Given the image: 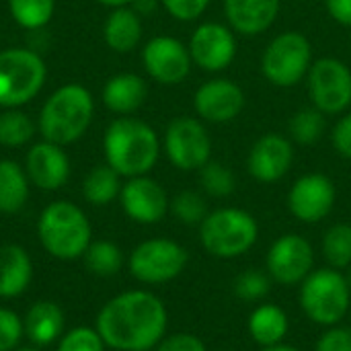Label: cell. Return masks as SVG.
Here are the masks:
<instances>
[{"label":"cell","instance_id":"7402d4cb","mask_svg":"<svg viewBox=\"0 0 351 351\" xmlns=\"http://www.w3.org/2000/svg\"><path fill=\"white\" fill-rule=\"evenodd\" d=\"M25 335L39 348L60 341L66 327V317L60 304L51 300L35 302L23 319Z\"/></svg>","mask_w":351,"mask_h":351},{"label":"cell","instance_id":"d4e9b609","mask_svg":"<svg viewBox=\"0 0 351 351\" xmlns=\"http://www.w3.org/2000/svg\"><path fill=\"white\" fill-rule=\"evenodd\" d=\"M29 177L25 167L10 158L0 160V212L16 214L25 208L29 199Z\"/></svg>","mask_w":351,"mask_h":351},{"label":"cell","instance_id":"3957f363","mask_svg":"<svg viewBox=\"0 0 351 351\" xmlns=\"http://www.w3.org/2000/svg\"><path fill=\"white\" fill-rule=\"evenodd\" d=\"M95 115V99L90 90L78 82H68L56 88L43 103L37 119V130L43 140L68 146L80 140Z\"/></svg>","mask_w":351,"mask_h":351},{"label":"cell","instance_id":"30bf717a","mask_svg":"<svg viewBox=\"0 0 351 351\" xmlns=\"http://www.w3.org/2000/svg\"><path fill=\"white\" fill-rule=\"evenodd\" d=\"M162 148L171 165L179 171H199L212 160V138L197 117H175L165 130Z\"/></svg>","mask_w":351,"mask_h":351},{"label":"cell","instance_id":"603a6c76","mask_svg":"<svg viewBox=\"0 0 351 351\" xmlns=\"http://www.w3.org/2000/svg\"><path fill=\"white\" fill-rule=\"evenodd\" d=\"M33 278V263L29 253L21 245L0 247V298L21 296Z\"/></svg>","mask_w":351,"mask_h":351},{"label":"cell","instance_id":"44dd1931","mask_svg":"<svg viewBox=\"0 0 351 351\" xmlns=\"http://www.w3.org/2000/svg\"><path fill=\"white\" fill-rule=\"evenodd\" d=\"M148 97V84L140 74L134 72H119L111 76L101 93L105 107L117 115H132L136 113Z\"/></svg>","mask_w":351,"mask_h":351},{"label":"cell","instance_id":"d6986e66","mask_svg":"<svg viewBox=\"0 0 351 351\" xmlns=\"http://www.w3.org/2000/svg\"><path fill=\"white\" fill-rule=\"evenodd\" d=\"M25 173L35 187L56 191L70 179V158L64 146L41 140L29 148L25 156Z\"/></svg>","mask_w":351,"mask_h":351},{"label":"cell","instance_id":"ac0fdd59","mask_svg":"<svg viewBox=\"0 0 351 351\" xmlns=\"http://www.w3.org/2000/svg\"><path fill=\"white\" fill-rule=\"evenodd\" d=\"M292 142L286 136L274 132L257 138L247 154V171L259 183H278L292 169Z\"/></svg>","mask_w":351,"mask_h":351},{"label":"cell","instance_id":"5b68a950","mask_svg":"<svg viewBox=\"0 0 351 351\" xmlns=\"http://www.w3.org/2000/svg\"><path fill=\"white\" fill-rule=\"evenodd\" d=\"M47 78L43 58L29 47L0 49V107L19 109L39 95Z\"/></svg>","mask_w":351,"mask_h":351},{"label":"cell","instance_id":"7dc6e473","mask_svg":"<svg viewBox=\"0 0 351 351\" xmlns=\"http://www.w3.org/2000/svg\"><path fill=\"white\" fill-rule=\"evenodd\" d=\"M14 351H39V350H29V348H25V350H14Z\"/></svg>","mask_w":351,"mask_h":351},{"label":"cell","instance_id":"ab89813d","mask_svg":"<svg viewBox=\"0 0 351 351\" xmlns=\"http://www.w3.org/2000/svg\"><path fill=\"white\" fill-rule=\"evenodd\" d=\"M317 351H351V329L331 327L317 343Z\"/></svg>","mask_w":351,"mask_h":351},{"label":"cell","instance_id":"cb8c5ba5","mask_svg":"<svg viewBox=\"0 0 351 351\" xmlns=\"http://www.w3.org/2000/svg\"><path fill=\"white\" fill-rule=\"evenodd\" d=\"M142 16L132 6H119L113 8L111 14L105 21L103 37L109 49L117 53H128L136 49V45L142 39Z\"/></svg>","mask_w":351,"mask_h":351},{"label":"cell","instance_id":"8fae6325","mask_svg":"<svg viewBox=\"0 0 351 351\" xmlns=\"http://www.w3.org/2000/svg\"><path fill=\"white\" fill-rule=\"evenodd\" d=\"M187 251L171 239L140 243L130 255V271L142 284H165L175 280L187 265Z\"/></svg>","mask_w":351,"mask_h":351},{"label":"cell","instance_id":"4316f807","mask_svg":"<svg viewBox=\"0 0 351 351\" xmlns=\"http://www.w3.org/2000/svg\"><path fill=\"white\" fill-rule=\"evenodd\" d=\"M121 191V175L115 173L109 165H99L88 171L82 181V195L93 206H107Z\"/></svg>","mask_w":351,"mask_h":351},{"label":"cell","instance_id":"1f68e13d","mask_svg":"<svg viewBox=\"0 0 351 351\" xmlns=\"http://www.w3.org/2000/svg\"><path fill=\"white\" fill-rule=\"evenodd\" d=\"M323 255L333 269H346L351 265V226L335 224L325 232Z\"/></svg>","mask_w":351,"mask_h":351},{"label":"cell","instance_id":"277c9868","mask_svg":"<svg viewBox=\"0 0 351 351\" xmlns=\"http://www.w3.org/2000/svg\"><path fill=\"white\" fill-rule=\"evenodd\" d=\"M41 247L60 261H74L93 243V228L86 214L72 202L58 199L43 208L37 220Z\"/></svg>","mask_w":351,"mask_h":351},{"label":"cell","instance_id":"d6a6232c","mask_svg":"<svg viewBox=\"0 0 351 351\" xmlns=\"http://www.w3.org/2000/svg\"><path fill=\"white\" fill-rule=\"evenodd\" d=\"M199 185L212 197H228L237 187L234 173L218 160H208L199 171Z\"/></svg>","mask_w":351,"mask_h":351},{"label":"cell","instance_id":"ba28073f","mask_svg":"<svg viewBox=\"0 0 351 351\" xmlns=\"http://www.w3.org/2000/svg\"><path fill=\"white\" fill-rule=\"evenodd\" d=\"M351 288L343 274L335 269L311 271L302 282L300 306L306 317L323 327L337 325L350 311Z\"/></svg>","mask_w":351,"mask_h":351},{"label":"cell","instance_id":"83f0119b","mask_svg":"<svg viewBox=\"0 0 351 351\" xmlns=\"http://www.w3.org/2000/svg\"><path fill=\"white\" fill-rule=\"evenodd\" d=\"M82 257L86 269L99 278H111L123 265V253L111 241H93Z\"/></svg>","mask_w":351,"mask_h":351},{"label":"cell","instance_id":"60d3db41","mask_svg":"<svg viewBox=\"0 0 351 351\" xmlns=\"http://www.w3.org/2000/svg\"><path fill=\"white\" fill-rule=\"evenodd\" d=\"M335 150L351 160V111H346V115L337 121L333 134H331Z\"/></svg>","mask_w":351,"mask_h":351},{"label":"cell","instance_id":"9c48e42d","mask_svg":"<svg viewBox=\"0 0 351 351\" xmlns=\"http://www.w3.org/2000/svg\"><path fill=\"white\" fill-rule=\"evenodd\" d=\"M308 97L323 115H339L351 107V70L337 58H319L308 74Z\"/></svg>","mask_w":351,"mask_h":351},{"label":"cell","instance_id":"f6af8a7d","mask_svg":"<svg viewBox=\"0 0 351 351\" xmlns=\"http://www.w3.org/2000/svg\"><path fill=\"white\" fill-rule=\"evenodd\" d=\"M263 351H298L292 346H284V343H278V346H271V348H265Z\"/></svg>","mask_w":351,"mask_h":351},{"label":"cell","instance_id":"7bdbcfd3","mask_svg":"<svg viewBox=\"0 0 351 351\" xmlns=\"http://www.w3.org/2000/svg\"><path fill=\"white\" fill-rule=\"evenodd\" d=\"M158 4H160V0H132V8L140 14V16H148V14H152L156 8H158Z\"/></svg>","mask_w":351,"mask_h":351},{"label":"cell","instance_id":"5bb4252c","mask_svg":"<svg viewBox=\"0 0 351 351\" xmlns=\"http://www.w3.org/2000/svg\"><path fill=\"white\" fill-rule=\"evenodd\" d=\"M335 199L337 191L333 181L323 173H308L294 181L288 193V208L294 218L315 224L331 214Z\"/></svg>","mask_w":351,"mask_h":351},{"label":"cell","instance_id":"f1b7e54d","mask_svg":"<svg viewBox=\"0 0 351 351\" xmlns=\"http://www.w3.org/2000/svg\"><path fill=\"white\" fill-rule=\"evenodd\" d=\"M33 119L21 109H4L0 113V144L6 148H19L33 140L35 136Z\"/></svg>","mask_w":351,"mask_h":351},{"label":"cell","instance_id":"d590c367","mask_svg":"<svg viewBox=\"0 0 351 351\" xmlns=\"http://www.w3.org/2000/svg\"><path fill=\"white\" fill-rule=\"evenodd\" d=\"M234 294L247 302L261 300L269 294V280L257 269H247L234 280Z\"/></svg>","mask_w":351,"mask_h":351},{"label":"cell","instance_id":"e0dca14e","mask_svg":"<svg viewBox=\"0 0 351 351\" xmlns=\"http://www.w3.org/2000/svg\"><path fill=\"white\" fill-rule=\"evenodd\" d=\"M243 107L245 93L228 78H212L197 86L193 95V109L202 121L228 123L241 115Z\"/></svg>","mask_w":351,"mask_h":351},{"label":"cell","instance_id":"ee69618b","mask_svg":"<svg viewBox=\"0 0 351 351\" xmlns=\"http://www.w3.org/2000/svg\"><path fill=\"white\" fill-rule=\"evenodd\" d=\"M99 4L103 6H109V8H119V6H130L132 0H97Z\"/></svg>","mask_w":351,"mask_h":351},{"label":"cell","instance_id":"b9f144b4","mask_svg":"<svg viewBox=\"0 0 351 351\" xmlns=\"http://www.w3.org/2000/svg\"><path fill=\"white\" fill-rule=\"evenodd\" d=\"M327 12L343 27H351V0H325Z\"/></svg>","mask_w":351,"mask_h":351},{"label":"cell","instance_id":"52a82bcc","mask_svg":"<svg viewBox=\"0 0 351 351\" xmlns=\"http://www.w3.org/2000/svg\"><path fill=\"white\" fill-rule=\"evenodd\" d=\"M313 45L300 31L276 35L261 56V74L280 88H292L302 82L313 66Z\"/></svg>","mask_w":351,"mask_h":351},{"label":"cell","instance_id":"bcb514c9","mask_svg":"<svg viewBox=\"0 0 351 351\" xmlns=\"http://www.w3.org/2000/svg\"><path fill=\"white\" fill-rule=\"evenodd\" d=\"M346 280H348V284H350V288H351V265L348 267V276H346Z\"/></svg>","mask_w":351,"mask_h":351},{"label":"cell","instance_id":"7c38bea8","mask_svg":"<svg viewBox=\"0 0 351 351\" xmlns=\"http://www.w3.org/2000/svg\"><path fill=\"white\" fill-rule=\"evenodd\" d=\"M142 64L148 76L165 86L181 84L193 66L189 47L171 35L152 37L142 49Z\"/></svg>","mask_w":351,"mask_h":351},{"label":"cell","instance_id":"ffe728a7","mask_svg":"<svg viewBox=\"0 0 351 351\" xmlns=\"http://www.w3.org/2000/svg\"><path fill=\"white\" fill-rule=\"evenodd\" d=\"M280 6L282 0H224V14L234 33L253 37L276 23Z\"/></svg>","mask_w":351,"mask_h":351},{"label":"cell","instance_id":"4dcf8cb0","mask_svg":"<svg viewBox=\"0 0 351 351\" xmlns=\"http://www.w3.org/2000/svg\"><path fill=\"white\" fill-rule=\"evenodd\" d=\"M327 130L325 115L315 107L298 109L290 119V138L300 146H311L323 138Z\"/></svg>","mask_w":351,"mask_h":351},{"label":"cell","instance_id":"2e32d148","mask_svg":"<svg viewBox=\"0 0 351 351\" xmlns=\"http://www.w3.org/2000/svg\"><path fill=\"white\" fill-rule=\"evenodd\" d=\"M119 202L125 216L138 224H156L167 216L171 208L165 187L146 175L128 179L121 185Z\"/></svg>","mask_w":351,"mask_h":351},{"label":"cell","instance_id":"4fadbf2b","mask_svg":"<svg viewBox=\"0 0 351 351\" xmlns=\"http://www.w3.org/2000/svg\"><path fill=\"white\" fill-rule=\"evenodd\" d=\"M191 62L206 72H222L237 58V37L228 25L208 21L197 25L189 39Z\"/></svg>","mask_w":351,"mask_h":351},{"label":"cell","instance_id":"6da1fadb","mask_svg":"<svg viewBox=\"0 0 351 351\" xmlns=\"http://www.w3.org/2000/svg\"><path fill=\"white\" fill-rule=\"evenodd\" d=\"M97 331L107 348L148 351L156 348L165 337L167 308L162 300L150 292H123L99 311Z\"/></svg>","mask_w":351,"mask_h":351},{"label":"cell","instance_id":"8992f818","mask_svg":"<svg viewBox=\"0 0 351 351\" xmlns=\"http://www.w3.org/2000/svg\"><path fill=\"white\" fill-rule=\"evenodd\" d=\"M259 237L257 220L239 208H220L206 216L199 224V241L204 249L220 259L245 255Z\"/></svg>","mask_w":351,"mask_h":351},{"label":"cell","instance_id":"9a60e30c","mask_svg":"<svg viewBox=\"0 0 351 351\" xmlns=\"http://www.w3.org/2000/svg\"><path fill=\"white\" fill-rule=\"evenodd\" d=\"M315 265V251L300 234L280 237L267 253V271L280 284H300Z\"/></svg>","mask_w":351,"mask_h":351},{"label":"cell","instance_id":"e575fe53","mask_svg":"<svg viewBox=\"0 0 351 351\" xmlns=\"http://www.w3.org/2000/svg\"><path fill=\"white\" fill-rule=\"evenodd\" d=\"M105 348L107 346L97 329L76 327L60 337L56 351H105Z\"/></svg>","mask_w":351,"mask_h":351},{"label":"cell","instance_id":"c3c4849f","mask_svg":"<svg viewBox=\"0 0 351 351\" xmlns=\"http://www.w3.org/2000/svg\"><path fill=\"white\" fill-rule=\"evenodd\" d=\"M350 41H351V35H350Z\"/></svg>","mask_w":351,"mask_h":351},{"label":"cell","instance_id":"f546056e","mask_svg":"<svg viewBox=\"0 0 351 351\" xmlns=\"http://www.w3.org/2000/svg\"><path fill=\"white\" fill-rule=\"evenodd\" d=\"M8 10L19 27L37 31L51 21L56 0H8Z\"/></svg>","mask_w":351,"mask_h":351},{"label":"cell","instance_id":"484cf974","mask_svg":"<svg viewBox=\"0 0 351 351\" xmlns=\"http://www.w3.org/2000/svg\"><path fill=\"white\" fill-rule=\"evenodd\" d=\"M249 333L263 348L278 346L288 333V317L276 304H261L249 317Z\"/></svg>","mask_w":351,"mask_h":351},{"label":"cell","instance_id":"836d02e7","mask_svg":"<svg viewBox=\"0 0 351 351\" xmlns=\"http://www.w3.org/2000/svg\"><path fill=\"white\" fill-rule=\"evenodd\" d=\"M171 212L183 224H202L208 216V204L197 191H181L171 202Z\"/></svg>","mask_w":351,"mask_h":351},{"label":"cell","instance_id":"74e56055","mask_svg":"<svg viewBox=\"0 0 351 351\" xmlns=\"http://www.w3.org/2000/svg\"><path fill=\"white\" fill-rule=\"evenodd\" d=\"M160 4L173 19L181 23H191L208 10L210 0H160Z\"/></svg>","mask_w":351,"mask_h":351},{"label":"cell","instance_id":"7a4b0ae2","mask_svg":"<svg viewBox=\"0 0 351 351\" xmlns=\"http://www.w3.org/2000/svg\"><path fill=\"white\" fill-rule=\"evenodd\" d=\"M107 165L125 179L146 175L160 156V138L154 128L138 117L119 115L103 136Z\"/></svg>","mask_w":351,"mask_h":351},{"label":"cell","instance_id":"8d00e7d4","mask_svg":"<svg viewBox=\"0 0 351 351\" xmlns=\"http://www.w3.org/2000/svg\"><path fill=\"white\" fill-rule=\"evenodd\" d=\"M25 335L23 319L10 311L0 306V351H14Z\"/></svg>","mask_w":351,"mask_h":351},{"label":"cell","instance_id":"f35d334b","mask_svg":"<svg viewBox=\"0 0 351 351\" xmlns=\"http://www.w3.org/2000/svg\"><path fill=\"white\" fill-rule=\"evenodd\" d=\"M156 351H206V346L199 337L191 333H175L162 337L156 346Z\"/></svg>","mask_w":351,"mask_h":351}]
</instances>
